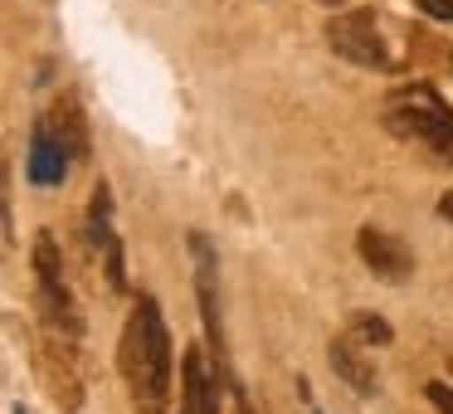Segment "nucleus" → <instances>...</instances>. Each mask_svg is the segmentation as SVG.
Instances as JSON below:
<instances>
[{"instance_id":"2eb2a0df","label":"nucleus","mask_w":453,"mask_h":414,"mask_svg":"<svg viewBox=\"0 0 453 414\" xmlns=\"http://www.w3.org/2000/svg\"><path fill=\"white\" fill-rule=\"evenodd\" d=\"M439 215H443V219H453V190H449V196L439 200Z\"/></svg>"},{"instance_id":"1a4fd4ad","label":"nucleus","mask_w":453,"mask_h":414,"mask_svg":"<svg viewBox=\"0 0 453 414\" xmlns=\"http://www.w3.org/2000/svg\"><path fill=\"white\" fill-rule=\"evenodd\" d=\"M326 365H332L336 375H342L346 385H351L361 400H371V395H380V380H375V365L365 361L361 351H356V341H332L326 346Z\"/></svg>"},{"instance_id":"39448f33","label":"nucleus","mask_w":453,"mask_h":414,"mask_svg":"<svg viewBox=\"0 0 453 414\" xmlns=\"http://www.w3.org/2000/svg\"><path fill=\"white\" fill-rule=\"evenodd\" d=\"M356 254H361V264L371 268L375 278H385V283H404V278L414 273V254L404 249V239L385 234V229L365 225L361 234H356Z\"/></svg>"},{"instance_id":"9b49d317","label":"nucleus","mask_w":453,"mask_h":414,"mask_svg":"<svg viewBox=\"0 0 453 414\" xmlns=\"http://www.w3.org/2000/svg\"><path fill=\"white\" fill-rule=\"evenodd\" d=\"M351 326H356V336H361V341H371V346H385L395 336L390 322H385V317H375V312H356Z\"/></svg>"},{"instance_id":"0eeeda50","label":"nucleus","mask_w":453,"mask_h":414,"mask_svg":"<svg viewBox=\"0 0 453 414\" xmlns=\"http://www.w3.org/2000/svg\"><path fill=\"white\" fill-rule=\"evenodd\" d=\"M190 254H196V283H200V317H205L210 346L225 351V326H219V303H215V249L205 234H190Z\"/></svg>"},{"instance_id":"f8f14e48","label":"nucleus","mask_w":453,"mask_h":414,"mask_svg":"<svg viewBox=\"0 0 453 414\" xmlns=\"http://www.w3.org/2000/svg\"><path fill=\"white\" fill-rule=\"evenodd\" d=\"M424 395H429V404H434L439 414H453V390H449L443 380H429V385H424Z\"/></svg>"},{"instance_id":"423d86ee","label":"nucleus","mask_w":453,"mask_h":414,"mask_svg":"<svg viewBox=\"0 0 453 414\" xmlns=\"http://www.w3.org/2000/svg\"><path fill=\"white\" fill-rule=\"evenodd\" d=\"M25 176H30V186H40V190L64 186V176H69V151H64V142L54 137V132L44 127V122L30 132V157H25Z\"/></svg>"},{"instance_id":"dca6fc26","label":"nucleus","mask_w":453,"mask_h":414,"mask_svg":"<svg viewBox=\"0 0 453 414\" xmlns=\"http://www.w3.org/2000/svg\"><path fill=\"white\" fill-rule=\"evenodd\" d=\"M234 414H249V404H244V400H239V404H234Z\"/></svg>"},{"instance_id":"6e6552de","label":"nucleus","mask_w":453,"mask_h":414,"mask_svg":"<svg viewBox=\"0 0 453 414\" xmlns=\"http://www.w3.org/2000/svg\"><path fill=\"white\" fill-rule=\"evenodd\" d=\"M180 414H215V385L200 351L180 356Z\"/></svg>"},{"instance_id":"20e7f679","label":"nucleus","mask_w":453,"mask_h":414,"mask_svg":"<svg viewBox=\"0 0 453 414\" xmlns=\"http://www.w3.org/2000/svg\"><path fill=\"white\" fill-rule=\"evenodd\" d=\"M326 44L332 54L361 64V69H390V54L380 44V30H375V15L371 11H346L326 25Z\"/></svg>"},{"instance_id":"7ed1b4c3","label":"nucleus","mask_w":453,"mask_h":414,"mask_svg":"<svg viewBox=\"0 0 453 414\" xmlns=\"http://www.w3.org/2000/svg\"><path fill=\"white\" fill-rule=\"evenodd\" d=\"M35 283H40V303L50 312V322L64 326L69 336H79V312H73L69 283H64V258L50 229H40V239H35Z\"/></svg>"},{"instance_id":"ddd939ff","label":"nucleus","mask_w":453,"mask_h":414,"mask_svg":"<svg viewBox=\"0 0 453 414\" xmlns=\"http://www.w3.org/2000/svg\"><path fill=\"white\" fill-rule=\"evenodd\" d=\"M429 20H453V0H414Z\"/></svg>"},{"instance_id":"f03ea898","label":"nucleus","mask_w":453,"mask_h":414,"mask_svg":"<svg viewBox=\"0 0 453 414\" xmlns=\"http://www.w3.org/2000/svg\"><path fill=\"white\" fill-rule=\"evenodd\" d=\"M453 112L449 103L439 98L434 88H424V83H410V88H395L390 98H385V127L395 132V137H410V142H439L443 132H449Z\"/></svg>"},{"instance_id":"f257e3e1","label":"nucleus","mask_w":453,"mask_h":414,"mask_svg":"<svg viewBox=\"0 0 453 414\" xmlns=\"http://www.w3.org/2000/svg\"><path fill=\"white\" fill-rule=\"evenodd\" d=\"M122 380L132 390L137 414H166L171 404V336H166V317H161L157 297H137L122 326Z\"/></svg>"},{"instance_id":"9d476101","label":"nucleus","mask_w":453,"mask_h":414,"mask_svg":"<svg viewBox=\"0 0 453 414\" xmlns=\"http://www.w3.org/2000/svg\"><path fill=\"white\" fill-rule=\"evenodd\" d=\"M44 127L64 142V151H69V157H88V127H83V112H79V103H73V98H64L59 108L50 112V122H44Z\"/></svg>"},{"instance_id":"f3484780","label":"nucleus","mask_w":453,"mask_h":414,"mask_svg":"<svg viewBox=\"0 0 453 414\" xmlns=\"http://www.w3.org/2000/svg\"><path fill=\"white\" fill-rule=\"evenodd\" d=\"M322 5H342V0H322Z\"/></svg>"},{"instance_id":"4468645a","label":"nucleus","mask_w":453,"mask_h":414,"mask_svg":"<svg viewBox=\"0 0 453 414\" xmlns=\"http://www.w3.org/2000/svg\"><path fill=\"white\" fill-rule=\"evenodd\" d=\"M434 151H439L443 161H453V122H449V132H443V137L434 142Z\"/></svg>"}]
</instances>
